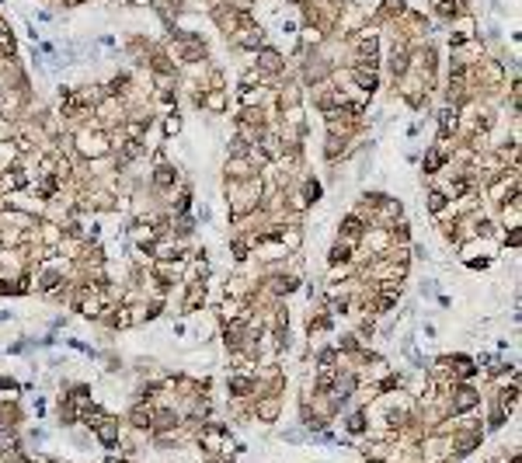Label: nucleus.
<instances>
[{"instance_id":"1","label":"nucleus","mask_w":522,"mask_h":463,"mask_svg":"<svg viewBox=\"0 0 522 463\" xmlns=\"http://www.w3.org/2000/svg\"><path fill=\"white\" fill-rule=\"evenodd\" d=\"M387 7H390V11L397 14V11H401V7H404V0H387Z\"/></svg>"}]
</instances>
